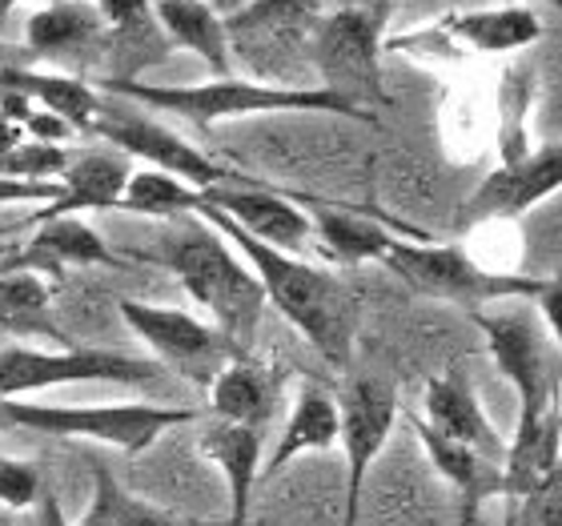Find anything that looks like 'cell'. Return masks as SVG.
Here are the masks:
<instances>
[{
  "mask_svg": "<svg viewBox=\"0 0 562 526\" xmlns=\"http://www.w3.org/2000/svg\"><path fill=\"white\" fill-rule=\"evenodd\" d=\"M530 101H535V69L530 65H510L503 77V125H498V141H503V165H515L530 157Z\"/></svg>",
  "mask_w": 562,
  "mask_h": 526,
  "instance_id": "f1b7e54d",
  "label": "cell"
},
{
  "mask_svg": "<svg viewBox=\"0 0 562 526\" xmlns=\"http://www.w3.org/2000/svg\"><path fill=\"white\" fill-rule=\"evenodd\" d=\"M382 33L386 21H378L374 12L338 4L317 21L310 36V65L317 72V85L370 121L374 109L390 105L382 85Z\"/></svg>",
  "mask_w": 562,
  "mask_h": 526,
  "instance_id": "8992f818",
  "label": "cell"
},
{
  "mask_svg": "<svg viewBox=\"0 0 562 526\" xmlns=\"http://www.w3.org/2000/svg\"><path fill=\"white\" fill-rule=\"evenodd\" d=\"M24 45L33 48V57L60 60L72 53L101 48L105 53V16L97 9V0H57L24 21Z\"/></svg>",
  "mask_w": 562,
  "mask_h": 526,
  "instance_id": "ffe728a7",
  "label": "cell"
},
{
  "mask_svg": "<svg viewBox=\"0 0 562 526\" xmlns=\"http://www.w3.org/2000/svg\"><path fill=\"white\" fill-rule=\"evenodd\" d=\"M153 9H157L165 36L177 48L198 53L217 77H229V60H234L229 24H225V12L213 0H153Z\"/></svg>",
  "mask_w": 562,
  "mask_h": 526,
  "instance_id": "cb8c5ba5",
  "label": "cell"
},
{
  "mask_svg": "<svg viewBox=\"0 0 562 526\" xmlns=\"http://www.w3.org/2000/svg\"><path fill=\"white\" fill-rule=\"evenodd\" d=\"M486 350L518 394V414L562 406V354L522 314H474Z\"/></svg>",
  "mask_w": 562,
  "mask_h": 526,
  "instance_id": "8fae6325",
  "label": "cell"
},
{
  "mask_svg": "<svg viewBox=\"0 0 562 526\" xmlns=\"http://www.w3.org/2000/svg\"><path fill=\"white\" fill-rule=\"evenodd\" d=\"M213 4H217V9L225 12V16H229V12H237V9H246L249 0H213Z\"/></svg>",
  "mask_w": 562,
  "mask_h": 526,
  "instance_id": "f35d334b",
  "label": "cell"
},
{
  "mask_svg": "<svg viewBox=\"0 0 562 526\" xmlns=\"http://www.w3.org/2000/svg\"><path fill=\"white\" fill-rule=\"evenodd\" d=\"M21 4H36V9H41V4H57V0H0V21H9Z\"/></svg>",
  "mask_w": 562,
  "mask_h": 526,
  "instance_id": "74e56055",
  "label": "cell"
},
{
  "mask_svg": "<svg viewBox=\"0 0 562 526\" xmlns=\"http://www.w3.org/2000/svg\"><path fill=\"white\" fill-rule=\"evenodd\" d=\"M341 406V455H346V499H341V526H358L362 518V491L374 462L386 450L394 422H398V390L386 378H350L338 394Z\"/></svg>",
  "mask_w": 562,
  "mask_h": 526,
  "instance_id": "9c48e42d",
  "label": "cell"
},
{
  "mask_svg": "<svg viewBox=\"0 0 562 526\" xmlns=\"http://www.w3.org/2000/svg\"><path fill=\"white\" fill-rule=\"evenodd\" d=\"M45 491V474L36 470V462L0 455V506H9V511H36Z\"/></svg>",
  "mask_w": 562,
  "mask_h": 526,
  "instance_id": "4dcf8cb0",
  "label": "cell"
},
{
  "mask_svg": "<svg viewBox=\"0 0 562 526\" xmlns=\"http://www.w3.org/2000/svg\"><path fill=\"white\" fill-rule=\"evenodd\" d=\"M213 210H222L234 225H241L249 237H258L273 249H302L314 237V222L302 210L297 198H285L270 186H222L205 193Z\"/></svg>",
  "mask_w": 562,
  "mask_h": 526,
  "instance_id": "5bb4252c",
  "label": "cell"
},
{
  "mask_svg": "<svg viewBox=\"0 0 562 526\" xmlns=\"http://www.w3.org/2000/svg\"><path fill=\"white\" fill-rule=\"evenodd\" d=\"M406 422H411V430L418 434V443H422V450H426V458H430V467L458 491L462 506H479L482 511L491 499L503 494V467H498V462L479 455L474 446L454 443L450 434H442L438 426L418 418V414H406Z\"/></svg>",
  "mask_w": 562,
  "mask_h": 526,
  "instance_id": "d6986e66",
  "label": "cell"
},
{
  "mask_svg": "<svg viewBox=\"0 0 562 526\" xmlns=\"http://www.w3.org/2000/svg\"><path fill=\"white\" fill-rule=\"evenodd\" d=\"M198 217L234 242V249L254 266V273L266 286L270 305L322 354V362L346 370L353 358V338H358V314H362V302H358L350 281L329 273V269L310 266L297 254H285V249H273L258 237H249L222 210H213L210 201L198 210Z\"/></svg>",
  "mask_w": 562,
  "mask_h": 526,
  "instance_id": "6da1fadb",
  "label": "cell"
},
{
  "mask_svg": "<svg viewBox=\"0 0 562 526\" xmlns=\"http://www.w3.org/2000/svg\"><path fill=\"white\" fill-rule=\"evenodd\" d=\"M0 329L12 338H48L69 346L53 322V286L29 269H0Z\"/></svg>",
  "mask_w": 562,
  "mask_h": 526,
  "instance_id": "4316f807",
  "label": "cell"
},
{
  "mask_svg": "<svg viewBox=\"0 0 562 526\" xmlns=\"http://www.w3.org/2000/svg\"><path fill=\"white\" fill-rule=\"evenodd\" d=\"M33 237L21 249H12L0 269H29L41 278H60L65 269L85 266H121V258L105 246V237L93 225H85L77 213H33Z\"/></svg>",
  "mask_w": 562,
  "mask_h": 526,
  "instance_id": "4fadbf2b",
  "label": "cell"
},
{
  "mask_svg": "<svg viewBox=\"0 0 562 526\" xmlns=\"http://www.w3.org/2000/svg\"><path fill=\"white\" fill-rule=\"evenodd\" d=\"M205 394H210V418L241 422L254 430H266L278 410V382L266 366L249 362V354L225 366Z\"/></svg>",
  "mask_w": 562,
  "mask_h": 526,
  "instance_id": "d4e9b609",
  "label": "cell"
},
{
  "mask_svg": "<svg viewBox=\"0 0 562 526\" xmlns=\"http://www.w3.org/2000/svg\"><path fill=\"white\" fill-rule=\"evenodd\" d=\"M105 93L121 101H137L157 113H173V117L213 130L222 121L237 117H266V113H338V117L370 121L358 109H350L341 97L326 93L322 85H273L258 77H213L198 85H153V81H101ZM374 125V121H370Z\"/></svg>",
  "mask_w": 562,
  "mask_h": 526,
  "instance_id": "3957f363",
  "label": "cell"
},
{
  "mask_svg": "<svg viewBox=\"0 0 562 526\" xmlns=\"http://www.w3.org/2000/svg\"><path fill=\"white\" fill-rule=\"evenodd\" d=\"M133 157L130 153L113 149H85L72 153L69 169L60 177V201L57 205H45L36 213H81V210H121L125 201V189L133 181Z\"/></svg>",
  "mask_w": 562,
  "mask_h": 526,
  "instance_id": "ac0fdd59",
  "label": "cell"
},
{
  "mask_svg": "<svg viewBox=\"0 0 562 526\" xmlns=\"http://www.w3.org/2000/svg\"><path fill=\"white\" fill-rule=\"evenodd\" d=\"M72 153L65 145H48V141H24L0 161V174L21 177V181H60L69 169Z\"/></svg>",
  "mask_w": 562,
  "mask_h": 526,
  "instance_id": "f546056e",
  "label": "cell"
},
{
  "mask_svg": "<svg viewBox=\"0 0 562 526\" xmlns=\"http://www.w3.org/2000/svg\"><path fill=\"white\" fill-rule=\"evenodd\" d=\"M41 526H72L69 518H65V511H60V503H57V494L53 491H45V499H41Z\"/></svg>",
  "mask_w": 562,
  "mask_h": 526,
  "instance_id": "d590c367",
  "label": "cell"
},
{
  "mask_svg": "<svg viewBox=\"0 0 562 526\" xmlns=\"http://www.w3.org/2000/svg\"><path fill=\"white\" fill-rule=\"evenodd\" d=\"M24 141H29V133H24L21 121L9 117V113L0 109V161H4V157L16 149V145H24Z\"/></svg>",
  "mask_w": 562,
  "mask_h": 526,
  "instance_id": "e575fe53",
  "label": "cell"
},
{
  "mask_svg": "<svg viewBox=\"0 0 562 526\" xmlns=\"http://www.w3.org/2000/svg\"><path fill=\"white\" fill-rule=\"evenodd\" d=\"M72 526H229V518H181L145 503L109 467H93V494Z\"/></svg>",
  "mask_w": 562,
  "mask_h": 526,
  "instance_id": "484cf974",
  "label": "cell"
},
{
  "mask_svg": "<svg viewBox=\"0 0 562 526\" xmlns=\"http://www.w3.org/2000/svg\"><path fill=\"white\" fill-rule=\"evenodd\" d=\"M338 4H350V9H366V12H374L378 21H390V12H394V4H398V0H338Z\"/></svg>",
  "mask_w": 562,
  "mask_h": 526,
  "instance_id": "8d00e7d4",
  "label": "cell"
},
{
  "mask_svg": "<svg viewBox=\"0 0 562 526\" xmlns=\"http://www.w3.org/2000/svg\"><path fill=\"white\" fill-rule=\"evenodd\" d=\"M205 205V189L189 186L181 177H169L161 169H137L125 189L121 213H137V217H181V213H198Z\"/></svg>",
  "mask_w": 562,
  "mask_h": 526,
  "instance_id": "83f0119b",
  "label": "cell"
},
{
  "mask_svg": "<svg viewBox=\"0 0 562 526\" xmlns=\"http://www.w3.org/2000/svg\"><path fill=\"white\" fill-rule=\"evenodd\" d=\"M117 314L130 326V334H137L149 346L153 362H161L169 374L186 378V382H193L201 390H210L213 378L222 374L234 358L246 354L237 350L213 322L189 314V310L137 302V298H117Z\"/></svg>",
  "mask_w": 562,
  "mask_h": 526,
  "instance_id": "ba28073f",
  "label": "cell"
},
{
  "mask_svg": "<svg viewBox=\"0 0 562 526\" xmlns=\"http://www.w3.org/2000/svg\"><path fill=\"white\" fill-rule=\"evenodd\" d=\"M310 205V222H314V237L322 242L329 258L338 266H362V261H382L390 246L398 242V234L386 222H378L362 210H341V205H326L314 198H297Z\"/></svg>",
  "mask_w": 562,
  "mask_h": 526,
  "instance_id": "603a6c76",
  "label": "cell"
},
{
  "mask_svg": "<svg viewBox=\"0 0 562 526\" xmlns=\"http://www.w3.org/2000/svg\"><path fill=\"white\" fill-rule=\"evenodd\" d=\"M539 310H542V322H547V329H551V342L559 346L562 354V273H554V278H542V290H539Z\"/></svg>",
  "mask_w": 562,
  "mask_h": 526,
  "instance_id": "836d02e7",
  "label": "cell"
},
{
  "mask_svg": "<svg viewBox=\"0 0 562 526\" xmlns=\"http://www.w3.org/2000/svg\"><path fill=\"white\" fill-rule=\"evenodd\" d=\"M503 4H518V0H503ZM547 4H554V9H562V0H547Z\"/></svg>",
  "mask_w": 562,
  "mask_h": 526,
  "instance_id": "60d3db41",
  "label": "cell"
},
{
  "mask_svg": "<svg viewBox=\"0 0 562 526\" xmlns=\"http://www.w3.org/2000/svg\"><path fill=\"white\" fill-rule=\"evenodd\" d=\"M382 266L398 281H406L422 298L454 305H491L515 302V298H539L542 278H518V273H491L458 246H418V242H394Z\"/></svg>",
  "mask_w": 562,
  "mask_h": 526,
  "instance_id": "52a82bcc",
  "label": "cell"
},
{
  "mask_svg": "<svg viewBox=\"0 0 562 526\" xmlns=\"http://www.w3.org/2000/svg\"><path fill=\"white\" fill-rule=\"evenodd\" d=\"M479 506H462V526H479Z\"/></svg>",
  "mask_w": 562,
  "mask_h": 526,
  "instance_id": "ab89813d",
  "label": "cell"
},
{
  "mask_svg": "<svg viewBox=\"0 0 562 526\" xmlns=\"http://www.w3.org/2000/svg\"><path fill=\"white\" fill-rule=\"evenodd\" d=\"M157 261L173 269L177 281L210 314L213 326L222 329L237 350L249 354L270 298H266V286L254 273V266L234 249V242L222 230H213L210 222L186 225L181 234L161 237Z\"/></svg>",
  "mask_w": 562,
  "mask_h": 526,
  "instance_id": "7a4b0ae2",
  "label": "cell"
},
{
  "mask_svg": "<svg viewBox=\"0 0 562 526\" xmlns=\"http://www.w3.org/2000/svg\"><path fill=\"white\" fill-rule=\"evenodd\" d=\"M522 526H562V462L551 474V482L535 494V503L527 506Z\"/></svg>",
  "mask_w": 562,
  "mask_h": 526,
  "instance_id": "d6a6232c",
  "label": "cell"
},
{
  "mask_svg": "<svg viewBox=\"0 0 562 526\" xmlns=\"http://www.w3.org/2000/svg\"><path fill=\"white\" fill-rule=\"evenodd\" d=\"M426 422L438 426L442 434H450L454 443H467L474 446L479 455H486L491 462L503 467L506 462V446L498 438V430L491 426L486 418V410H482L479 394L454 374H442V378H430L426 382Z\"/></svg>",
  "mask_w": 562,
  "mask_h": 526,
  "instance_id": "44dd1931",
  "label": "cell"
},
{
  "mask_svg": "<svg viewBox=\"0 0 562 526\" xmlns=\"http://www.w3.org/2000/svg\"><path fill=\"white\" fill-rule=\"evenodd\" d=\"M562 189V145L539 149L515 165H498L482 177L479 189L467 198V222H494V217H522L539 201Z\"/></svg>",
  "mask_w": 562,
  "mask_h": 526,
  "instance_id": "7c38bea8",
  "label": "cell"
},
{
  "mask_svg": "<svg viewBox=\"0 0 562 526\" xmlns=\"http://www.w3.org/2000/svg\"><path fill=\"white\" fill-rule=\"evenodd\" d=\"M161 362L133 358L117 350H97V346H29L12 342L0 350V398H29L57 387H85V382H109V387H137L153 390L165 382Z\"/></svg>",
  "mask_w": 562,
  "mask_h": 526,
  "instance_id": "5b68a950",
  "label": "cell"
},
{
  "mask_svg": "<svg viewBox=\"0 0 562 526\" xmlns=\"http://www.w3.org/2000/svg\"><path fill=\"white\" fill-rule=\"evenodd\" d=\"M198 450L225 479V494H229V515L225 518H229V526H246L249 506H254V486L261 482V470H266V458H261L266 430H254L241 422L205 418L198 434Z\"/></svg>",
  "mask_w": 562,
  "mask_h": 526,
  "instance_id": "9a60e30c",
  "label": "cell"
},
{
  "mask_svg": "<svg viewBox=\"0 0 562 526\" xmlns=\"http://www.w3.org/2000/svg\"><path fill=\"white\" fill-rule=\"evenodd\" d=\"M338 438H341L338 398L329 394L322 382H302L290 402V414H285V426H281V434H278V446H273V455L266 458L261 479H278L293 458L329 450Z\"/></svg>",
  "mask_w": 562,
  "mask_h": 526,
  "instance_id": "e0dca14e",
  "label": "cell"
},
{
  "mask_svg": "<svg viewBox=\"0 0 562 526\" xmlns=\"http://www.w3.org/2000/svg\"><path fill=\"white\" fill-rule=\"evenodd\" d=\"M438 33L450 36L458 48L494 57V53H515V48L535 45L542 36V21L527 4H498V9L446 12L438 21Z\"/></svg>",
  "mask_w": 562,
  "mask_h": 526,
  "instance_id": "7402d4cb",
  "label": "cell"
},
{
  "mask_svg": "<svg viewBox=\"0 0 562 526\" xmlns=\"http://www.w3.org/2000/svg\"><path fill=\"white\" fill-rule=\"evenodd\" d=\"M201 422L198 406L177 402H97V406H60V402H21L12 398L0 406V426H16L65 443H101L121 455H145L153 443L177 426Z\"/></svg>",
  "mask_w": 562,
  "mask_h": 526,
  "instance_id": "277c9868",
  "label": "cell"
},
{
  "mask_svg": "<svg viewBox=\"0 0 562 526\" xmlns=\"http://www.w3.org/2000/svg\"><path fill=\"white\" fill-rule=\"evenodd\" d=\"M60 193V181H21L0 174V205H57Z\"/></svg>",
  "mask_w": 562,
  "mask_h": 526,
  "instance_id": "1f68e13d",
  "label": "cell"
},
{
  "mask_svg": "<svg viewBox=\"0 0 562 526\" xmlns=\"http://www.w3.org/2000/svg\"><path fill=\"white\" fill-rule=\"evenodd\" d=\"M105 16V53L109 77L105 81H137L140 69H153L177 48L165 36L153 0H97Z\"/></svg>",
  "mask_w": 562,
  "mask_h": 526,
  "instance_id": "2e32d148",
  "label": "cell"
},
{
  "mask_svg": "<svg viewBox=\"0 0 562 526\" xmlns=\"http://www.w3.org/2000/svg\"><path fill=\"white\" fill-rule=\"evenodd\" d=\"M0 406H4V398H0Z\"/></svg>",
  "mask_w": 562,
  "mask_h": 526,
  "instance_id": "b9f144b4",
  "label": "cell"
},
{
  "mask_svg": "<svg viewBox=\"0 0 562 526\" xmlns=\"http://www.w3.org/2000/svg\"><path fill=\"white\" fill-rule=\"evenodd\" d=\"M97 141H105L113 149L130 153L137 161H145V169H161L169 177H181L198 189H222V186H258L254 177H241L234 169H225L222 161H213L210 153H201L198 145H189L186 137H177L169 125L153 117H140L133 109L105 105V117L93 133Z\"/></svg>",
  "mask_w": 562,
  "mask_h": 526,
  "instance_id": "30bf717a",
  "label": "cell"
}]
</instances>
